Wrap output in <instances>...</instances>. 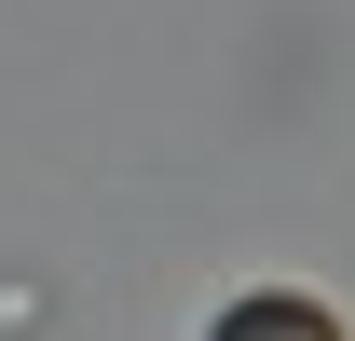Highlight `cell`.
<instances>
[{
  "label": "cell",
  "mask_w": 355,
  "mask_h": 341,
  "mask_svg": "<svg viewBox=\"0 0 355 341\" xmlns=\"http://www.w3.org/2000/svg\"><path fill=\"white\" fill-rule=\"evenodd\" d=\"M219 341H355L328 300H301V287H260V300H232L219 314Z\"/></svg>",
  "instance_id": "cell-1"
}]
</instances>
